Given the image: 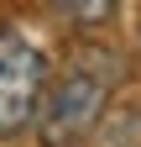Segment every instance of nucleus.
Returning a JSON list of instances; mask_svg holds the SVG:
<instances>
[{
	"label": "nucleus",
	"instance_id": "nucleus-1",
	"mask_svg": "<svg viewBox=\"0 0 141 147\" xmlns=\"http://www.w3.org/2000/svg\"><path fill=\"white\" fill-rule=\"evenodd\" d=\"M115 79H120V63L115 53H73L68 68L47 84L42 110H37V137L42 147H68L78 142L84 131H94V121L104 116V105L115 95Z\"/></svg>",
	"mask_w": 141,
	"mask_h": 147
},
{
	"label": "nucleus",
	"instance_id": "nucleus-2",
	"mask_svg": "<svg viewBox=\"0 0 141 147\" xmlns=\"http://www.w3.org/2000/svg\"><path fill=\"white\" fill-rule=\"evenodd\" d=\"M42 95H47V53L26 32L0 26V142L37 126Z\"/></svg>",
	"mask_w": 141,
	"mask_h": 147
},
{
	"label": "nucleus",
	"instance_id": "nucleus-3",
	"mask_svg": "<svg viewBox=\"0 0 141 147\" xmlns=\"http://www.w3.org/2000/svg\"><path fill=\"white\" fill-rule=\"evenodd\" d=\"M68 21H73L78 32H99L104 21H115V11H120V0H52Z\"/></svg>",
	"mask_w": 141,
	"mask_h": 147
}]
</instances>
